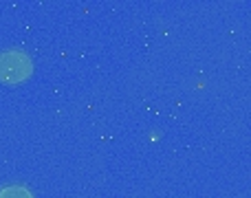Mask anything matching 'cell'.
I'll return each instance as SVG.
<instances>
[{
  "label": "cell",
  "instance_id": "1",
  "mask_svg": "<svg viewBox=\"0 0 251 198\" xmlns=\"http://www.w3.org/2000/svg\"><path fill=\"white\" fill-rule=\"evenodd\" d=\"M33 71V62L22 51H4L0 53V79L2 82H25Z\"/></svg>",
  "mask_w": 251,
  "mask_h": 198
},
{
  "label": "cell",
  "instance_id": "2",
  "mask_svg": "<svg viewBox=\"0 0 251 198\" xmlns=\"http://www.w3.org/2000/svg\"><path fill=\"white\" fill-rule=\"evenodd\" d=\"M0 198H33V196L22 185H7L0 190Z\"/></svg>",
  "mask_w": 251,
  "mask_h": 198
}]
</instances>
